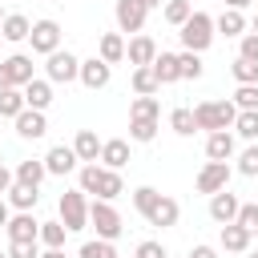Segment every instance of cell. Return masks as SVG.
I'll return each mask as SVG.
<instances>
[{
	"mask_svg": "<svg viewBox=\"0 0 258 258\" xmlns=\"http://www.w3.org/2000/svg\"><path fill=\"white\" fill-rule=\"evenodd\" d=\"M234 117H238L234 101H202V105H194V125L198 129H210V133L234 129Z\"/></svg>",
	"mask_w": 258,
	"mask_h": 258,
	"instance_id": "7a4b0ae2",
	"label": "cell"
},
{
	"mask_svg": "<svg viewBox=\"0 0 258 258\" xmlns=\"http://www.w3.org/2000/svg\"><path fill=\"white\" fill-rule=\"evenodd\" d=\"M238 198L230 194V189H218V194H210V218L214 222H222V226H230L234 218H238Z\"/></svg>",
	"mask_w": 258,
	"mask_h": 258,
	"instance_id": "5bb4252c",
	"label": "cell"
},
{
	"mask_svg": "<svg viewBox=\"0 0 258 258\" xmlns=\"http://www.w3.org/2000/svg\"><path fill=\"white\" fill-rule=\"evenodd\" d=\"M226 4H230V8H234V12H242V8H250V4H254V0H226Z\"/></svg>",
	"mask_w": 258,
	"mask_h": 258,
	"instance_id": "f907efd6",
	"label": "cell"
},
{
	"mask_svg": "<svg viewBox=\"0 0 258 258\" xmlns=\"http://www.w3.org/2000/svg\"><path fill=\"white\" fill-rule=\"evenodd\" d=\"M250 230H242L238 222H230V226H222V250H230V254H246L250 250Z\"/></svg>",
	"mask_w": 258,
	"mask_h": 258,
	"instance_id": "603a6c76",
	"label": "cell"
},
{
	"mask_svg": "<svg viewBox=\"0 0 258 258\" xmlns=\"http://www.w3.org/2000/svg\"><path fill=\"white\" fill-rule=\"evenodd\" d=\"M8 218H12V214H8V202H4V198H0V230H4V226H8Z\"/></svg>",
	"mask_w": 258,
	"mask_h": 258,
	"instance_id": "681fc988",
	"label": "cell"
},
{
	"mask_svg": "<svg viewBox=\"0 0 258 258\" xmlns=\"http://www.w3.org/2000/svg\"><path fill=\"white\" fill-rule=\"evenodd\" d=\"M16 133H20L24 141H36V137H44V133H48V121H44V113H36V109H24V113L16 117Z\"/></svg>",
	"mask_w": 258,
	"mask_h": 258,
	"instance_id": "e0dca14e",
	"label": "cell"
},
{
	"mask_svg": "<svg viewBox=\"0 0 258 258\" xmlns=\"http://www.w3.org/2000/svg\"><path fill=\"white\" fill-rule=\"evenodd\" d=\"M161 85H157V77H153V69L145 64V69H133V93L137 97H153Z\"/></svg>",
	"mask_w": 258,
	"mask_h": 258,
	"instance_id": "4dcf8cb0",
	"label": "cell"
},
{
	"mask_svg": "<svg viewBox=\"0 0 258 258\" xmlns=\"http://www.w3.org/2000/svg\"><path fill=\"white\" fill-rule=\"evenodd\" d=\"M157 198H161V194H157L153 185H137V189H133V206H137V214L149 218V210L157 206Z\"/></svg>",
	"mask_w": 258,
	"mask_h": 258,
	"instance_id": "8d00e7d4",
	"label": "cell"
},
{
	"mask_svg": "<svg viewBox=\"0 0 258 258\" xmlns=\"http://www.w3.org/2000/svg\"><path fill=\"white\" fill-rule=\"evenodd\" d=\"M0 20H4V8H0Z\"/></svg>",
	"mask_w": 258,
	"mask_h": 258,
	"instance_id": "9f6ffc18",
	"label": "cell"
},
{
	"mask_svg": "<svg viewBox=\"0 0 258 258\" xmlns=\"http://www.w3.org/2000/svg\"><path fill=\"white\" fill-rule=\"evenodd\" d=\"M230 185V161H206L198 173V194H218Z\"/></svg>",
	"mask_w": 258,
	"mask_h": 258,
	"instance_id": "ba28073f",
	"label": "cell"
},
{
	"mask_svg": "<svg viewBox=\"0 0 258 258\" xmlns=\"http://www.w3.org/2000/svg\"><path fill=\"white\" fill-rule=\"evenodd\" d=\"M40 258H64V250H44Z\"/></svg>",
	"mask_w": 258,
	"mask_h": 258,
	"instance_id": "f5cc1de1",
	"label": "cell"
},
{
	"mask_svg": "<svg viewBox=\"0 0 258 258\" xmlns=\"http://www.w3.org/2000/svg\"><path fill=\"white\" fill-rule=\"evenodd\" d=\"M169 129H173L177 137H194V133H198V125H194V109H173V113H169Z\"/></svg>",
	"mask_w": 258,
	"mask_h": 258,
	"instance_id": "1f68e13d",
	"label": "cell"
},
{
	"mask_svg": "<svg viewBox=\"0 0 258 258\" xmlns=\"http://www.w3.org/2000/svg\"><path fill=\"white\" fill-rule=\"evenodd\" d=\"M101 145H105V141H101L93 129H81L77 141H73V153H77V161L89 165V161H101Z\"/></svg>",
	"mask_w": 258,
	"mask_h": 258,
	"instance_id": "ac0fdd59",
	"label": "cell"
},
{
	"mask_svg": "<svg viewBox=\"0 0 258 258\" xmlns=\"http://www.w3.org/2000/svg\"><path fill=\"white\" fill-rule=\"evenodd\" d=\"M8 258H40V254H36V242H12Z\"/></svg>",
	"mask_w": 258,
	"mask_h": 258,
	"instance_id": "f6af8a7d",
	"label": "cell"
},
{
	"mask_svg": "<svg viewBox=\"0 0 258 258\" xmlns=\"http://www.w3.org/2000/svg\"><path fill=\"white\" fill-rule=\"evenodd\" d=\"M40 202V194L32 189V185H20V181H12V189H8V206H16V214L20 210H32Z\"/></svg>",
	"mask_w": 258,
	"mask_h": 258,
	"instance_id": "f1b7e54d",
	"label": "cell"
},
{
	"mask_svg": "<svg viewBox=\"0 0 258 258\" xmlns=\"http://www.w3.org/2000/svg\"><path fill=\"white\" fill-rule=\"evenodd\" d=\"M60 226H64L69 234H77V230L89 226V202H85L81 189H64V194H60Z\"/></svg>",
	"mask_w": 258,
	"mask_h": 258,
	"instance_id": "277c9868",
	"label": "cell"
},
{
	"mask_svg": "<svg viewBox=\"0 0 258 258\" xmlns=\"http://www.w3.org/2000/svg\"><path fill=\"white\" fill-rule=\"evenodd\" d=\"M161 117V101L157 97H137L129 105V121H157Z\"/></svg>",
	"mask_w": 258,
	"mask_h": 258,
	"instance_id": "83f0119b",
	"label": "cell"
},
{
	"mask_svg": "<svg viewBox=\"0 0 258 258\" xmlns=\"http://www.w3.org/2000/svg\"><path fill=\"white\" fill-rule=\"evenodd\" d=\"M254 36H258V16H254Z\"/></svg>",
	"mask_w": 258,
	"mask_h": 258,
	"instance_id": "db71d44e",
	"label": "cell"
},
{
	"mask_svg": "<svg viewBox=\"0 0 258 258\" xmlns=\"http://www.w3.org/2000/svg\"><path fill=\"white\" fill-rule=\"evenodd\" d=\"M28 40H32V52H56L60 48V24L56 20H32V32H28Z\"/></svg>",
	"mask_w": 258,
	"mask_h": 258,
	"instance_id": "52a82bcc",
	"label": "cell"
},
{
	"mask_svg": "<svg viewBox=\"0 0 258 258\" xmlns=\"http://www.w3.org/2000/svg\"><path fill=\"white\" fill-rule=\"evenodd\" d=\"M214 32H222V36H242V32H246V16L234 12V8H226V12L214 20Z\"/></svg>",
	"mask_w": 258,
	"mask_h": 258,
	"instance_id": "4316f807",
	"label": "cell"
},
{
	"mask_svg": "<svg viewBox=\"0 0 258 258\" xmlns=\"http://www.w3.org/2000/svg\"><path fill=\"white\" fill-rule=\"evenodd\" d=\"M177 36H181V44H185V52H206L210 44H214V16L210 12H189V20L177 28Z\"/></svg>",
	"mask_w": 258,
	"mask_h": 258,
	"instance_id": "6da1fadb",
	"label": "cell"
},
{
	"mask_svg": "<svg viewBox=\"0 0 258 258\" xmlns=\"http://www.w3.org/2000/svg\"><path fill=\"white\" fill-rule=\"evenodd\" d=\"M189 258H218V250H214V246H194Z\"/></svg>",
	"mask_w": 258,
	"mask_h": 258,
	"instance_id": "7dc6e473",
	"label": "cell"
},
{
	"mask_svg": "<svg viewBox=\"0 0 258 258\" xmlns=\"http://www.w3.org/2000/svg\"><path fill=\"white\" fill-rule=\"evenodd\" d=\"M89 226L97 230L101 242H117L121 230H125V226H121V214L113 210V202H93V206H89Z\"/></svg>",
	"mask_w": 258,
	"mask_h": 258,
	"instance_id": "3957f363",
	"label": "cell"
},
{
	"mask_svg": "<svg viewBox=\"0 0 258 258\" xmlns=\"http://www.w3.org/2000/svg\"><path fill=\"white\" fill-rule=\"evenodd\" d=\"M177 218H181V206H177L173 198H165V194H161L145 222H149V226H157V230H165V226H177Z\"/></svg>",
	"mask_w": 258,
	"mask_h": 258,
	"instance_id": "2e32d148",
	"label": "cell"
},
{
	"mask_svg": "<svg viewBox=\"0 0 258 258\" xmlns=\"http://www.w3.org/2000/svg\"><path fill=\"white\" fill-rule=\"evenodd\" d=\"M149 69H153L157 85H173V81H181V73H177V52H157Z\"/></svg>",
	"mask_w": 258,
	"mask_h": 258,
	"instance_id": "7402d4cb",
	"label": "cell"
},
{
	"mask_svg": "<svg viewBox=\"0 0 258 258\" xmlns=\"http://www.w3.org/2000/svg\"><path fill=\"white\" fill-rule=\"evenodd\" d=\"M81 161H77V153H73V145H52L48 153H44V169L48 173H56V177H64V173H73Z\"/></svg>",
	"mask_w": 258,
	"mask_h": 258,
	"instance_id": "4fadbf2b",
	"label": "cell"
},
{
	"mask_svg": "<svg viewBox=\"0 0 258 258\" xmlns=\"http://www.w3.org/2000/svg\"><path fill=\"white\" fill-rule=\"evenodd\" d=\"M125 56H129V64H133V69H145V64H153V56H157V44H153V36L137 32V36L125 44Z\"/></svg>",
	"mask_w": 258,
	"mask_h": 258,
	"instance_id": "8fae6325",
	"label": "cell"
},
{
	"mask_svg": "<svg viewBox=\"0 0 258 258\" xmlns=\"http://www.w3.org/2000/svg\"><path fill=\"white\" fill-rule=\"evenodd\" d=\"M238 40H242V44H238V56H242V60H258V36H254V32H242Z\"/></svg>",
	"mask_w": 258,
	"mask_h": 258,
	"instance_id": "ee69618b",
	"label": "cell"
},
{
	"mask_svg": "<svg viewBox=\"0 0 258 258\" xmlns=\"http://www.w3.org/2000/svg\"><path fill=\"white\" fill-rule=\"evenodd\" d=\"M246 258H258V250H250V254H246Z\"/></svg>",
	"mask_w": 258,
	"mask_h": 258,
	"instance_id": "11a10c76",
	"label": "cell"
},
{
	"mask_svg": "<svg viewBox=\"0 0 258 258\" xmlns=\"http://www.w3.org/2000/svg\"><path fill=\"white\" fill-rule=\"evenodd\" d=\"M20 93H24V109L44 113V109L52 105V85H48V81H40V77H32V81H28Z\"/></svg>",
	"mask_w": 258,
	"mask_h": 258,
	"instance_id": "9a60e30c",
	"label": "cell"
},
{
	"mask_svg": "<svg viewBox=\"0 0 258 258\" xmlns=\"http://www.w3.org/2000/svg\"><path fill=\"white\" fill-rule=\"evenodd\" d=\"M113 12H117V28H121V32H133V36L145 28V16H149L137 0H117V8H113Z\"/></svg>",
	"mask_w": 258,
	"mask_h": 258,
	"instance_id": "30bf717a",
	"label": "cell"
},
{
	"mask_svg": "<svg viewBox=\"0 0 258 258\" xmlns=\"http://www.w3.org/2000/svg\"><path fill=\"white\" fill-rule=\"evenodd\" d=\"M97 56L113 69L117 60H125V40H121V32H105L101 36V44H97Z\"/></svg>",
	"mask_w": 258,
	"mask_h": 258,
	"instance_id": "cb8c5ba5",
	"label": "cell"
},
{
	"mask_svg": "<svg viewBox=\"0 0 258 258\" xmlns=\"http://www.w3.org/2000/svg\"><path fill=\"white\" fill-rule=\"evenodd\" d=\"M238 173H246V177H258V145L242 149V157H238Z\"/></svg>",
	"mask_w": 258,
	"mask_h": 258,
	"instance_id": "7bdbcfd3",
	"label": "cell"
},
{
	"mask_svg": "<svg viewBox=\"0 0 258 258\" xmlns=\"http://www.w3.org/2000/svg\"><path fill=\"white\" fill-rule=\"evenodd\" d=\"M242 230H250V234H258V202H246V206H238V218H234Z\"/></svg>",
	"mask_w": 258,
	"mask_h": 258,
	"instance_id": "ab89813d",
	"label": "cell"
},
{
	"mask_svg": "<svg viewBox=\"0 0 258 258\" xmlns=\"http://www.w3.org/2000/svg\"><path fill=\"white\" fill-rule=\"evenodd\" d=\"M8 189H12V173L0 165V194H8Z\"/></svg>",
	"mask_w": 258,
	"mask_h": 258,
	"instance_id": "c3c4849f",
	"label": "cell"
},
{
	"mask_svg": "<svg viewBox=\"0 0 258 258\" xmlns=\"http://www.w3.org/2000/svg\"><path fill=\"white\" fill-rule=\"evenodd\" d=\"M77 258H117V246H113V242H101V238H97V242H85Z\"/></svg>",
	"mask_w": 258,
	"mask_h": 258,
	"instance_id": "f35d334b",
	"label": "cell"
},
{
	"mask_svg": "<svg viewBox=\"0 0 258 258\" xmlns=\"http://www.w3.org/2000/svg\"><path fill=\"white\" fill-rule=\"evenodd\" d=\"M125 161H129V141L113 137V141L101 145V165H105V169H121Z\"/></svg>",
	"mask_w": 258,
	"mask_h": 258,
	"instance_id": "d4e9b609",
	"label": "cell"
},
{
	"mask_svg": "<svg viewBox=\"0 0 258 258\" xmlns=\"http://www.w3.org/2000/svg\"><path fill=\"white\" fill-rule=\"evenodd\" d=\"M36 64H32V56H24V52H12L8 60H0V89H24L36 73H32Z\"/></svg>",
	"mask_w": 258,
	"mask_h": 258,
	"instance_id": "5b68a950",
	"label": "cell"
},
{
	"mask_svg": "<svg viewBox=\"0 0 258 258\" xmlns=\"http://www.w3.org/2000/svg\"><path fill=\"white\" fill-rule=\"evenodd\" d=\"M234 109H238V113H258V85H238Z\"/></svg>",
	"mask_w": 258,
	"mask_h": 258,
	"instance_id": "836d02e7",
	"label": "cell"
},
{
	"mask_svg": "<svg viewBox=\"0 0 258 258\" xmlns=\"http://www.w3.org/2000/svg\"><path fill=\"white\" fill-rule=\"evenodd\" d=\"M20 113H24V93H20V89H0V121H4V117L16 121Z\"/></svg>",
	"mask_w": 258,
	"mask_h": 258,
	"instance_id": "f546056e",
	"label": "cell"
},
{
	"mask_svg": "<svg viewBox=\"0 0 258 258\" xmlns=\"http://www.w3.org/2000/svg\"><path fill=\"white\" fill-rule=\"evenodd\" d=\"M133 258H165V246H161V242H141V246L133 250Z\"/></svg>",
	"mask_w": 258,
	"mask_h": 258,
	"instance_id": "bcb514c9",
	"label": "cell"
},
{
	"mask_svg": "<svg viewBox=\"0 0 258 258\" xmlns=\"http://www.w3.org/2000/svg\"><path fill=\"white\" fill-rule=\"evenodd\" d=\"M234 129H238L246 141H258V113H238V117H234Z\"/></svg>",
	"mask_w": 258,
	"mask_h": 258,
	"instance_id": "60d3db41",
	"label": "cell"
},
{
	"mask_svg": "<svg viewBox=\"0 0 258 258\" xmlns=\"http://www.w3.org/2000/svg\"><path fill=\"white\" fill-rule=\"evenodd\" d=\"M28 32H32V20L28 16H20V12H8L4 20H0V40H28Z\"/></svg>",
	"mask_w": 258,
	"mask_h": 258,
	"instance_id": "44dd1931",
	"label": "cell"
},
{
	"mask_svg": "<svg viewBox=\"0 0 258 258\" xmlns=\"http://www.w3.org/2000/svg\"><path fill=\"white\" fill-rule=\"evenodd\" d=\"M0 165H4V157H0Z\"/></svg>",
	"mask_w": 258,
	"mask_h": 258,
	"instance_id": "6f0895ef",
	"label": "cell"
},
{
	"mask_svg": "<svg viewBox=\"0 0 258 258\" xmlns=\"http://www.w3.org/2000/svg\"><path fill=\"white\" fill-rule=\"evenodd\" d=\"M109 77H113V69H109L101 56L81 60V77H77V81H81L85 89H105V85H109Z\"/></svg>",
	"mask_w": 258,
	"mask_h": 258,
	"instance_id": "7c38bea8",
	"label": "cell"
},
{
	"mask_svg": "<svg viewBox=\"0 0 258 258\" xmlns=\"http://www.w3.org/2000/svg\"><path fill=\"white\" fill-rule=\"evenodd\" d=\"M189 12H194V8H189V0H169V4L161 8V16H165L173 28H181V24L189 20Z\"/></svg>",
	"mask_w": 258,
	"mask_h": 258,
	"instance_id": "e575fe53",
	"label": "cell"
},
{
	"mask_svg": "<svg viewBox=\"0 0 258 258\" xmlns=\"http://www.w3.org/2000/svg\"><path fill=\"white\" fill-rule=\"evenodd\" d=\"M44 177H48L44 161H32V157H28V161H20V165H16V173H12V181H20V185H32V189H36Z\"/></svg>",
	"mask_w": 258,
	"mask_h": 258,
	"instance_id": "484cf974",
	"label": "cell"
},
{
	"mask_svg": "<svg viewBox=\"0 0 258 258\" xmlns=\"http://www.w3.org/2000/svg\"><path fill=\"white\" fill-rule=\"evenodd\" d=\"M93 194H97V202H117V198L125 194V181H121V173L101 165V177H97V189H93Z\"/></svg>",
	"mask_w": 258,
	"mask_h": 258,
	"instance_id": "ffe728a7",
	"label": "cell"
},
{
	"mask_svg": "<svg viewBox=\"0 0 258 258\" xmlns=\"http://www.w3.org/2000/svg\"><path fill=\"white\" fill-rule=\"evenodd\" d=\"M4 230H8V238H12V242H36V238H40V222L32 218V210H20V214H12Z\"/></svg>",
	"mask_w": 258,
	"mask_h": 258,
	"instance_id": "9c48e42d",
	"label": "cell"
},
{
	"mask_svg": "<svg viewBox=\"0 0 258 258\" xmlns=\"http://www.w3.org/2000/svg\"><path fill=\"white\" fill-rule=\"evenodd\" d=\"M64 234H69V230H64L60 222H40V238H36V242H44L48 250H64Z\"/></svg>",
	"mask_w": 258,
	"mask_h": 258,
	"instance_id": "d6a6232c",
	"label": "cell"
},
{
	"mask_svg": "<svg viewBox=\"0 0 258 258\" xmlns=\"http://www.w3.org/2000/svg\"><path fill=\"white\" fill-rule=\"evenodd\" d=\"M230 73H234L238 85H258V60H242V56H238V60L230 64Z\"/></svg>",
	"mask_w": 258,
	"mask_h": 258,
	"instance_id": "74e56055",
	"label": "cell"
},
{
	"mask_svg": "<svg viewBox=\"0 0 258 258\" xmlns=\"http://www.w3.org/2000/svg\"><path fill=\"white\" fill-rule=\"evenodd\" d=\"M206 157H210V161H230V157H234V133H230V129L210 133V137H206Z\"/></svg>",
	"mask_w": 258,
	"mask_h": 258,
	"instance_id": "d6986e66",
	"label": "cell"
},
{
	"mask_svg": "<svg viewBox=\"0 0 258 258\" xmlns=\"http://www.w3.org/2000/svg\"><path fill=\"white\" fill-rule=\"evenodd\" d=\"M0 258H8V254H0Z\"/></svg>",
	"mask_w": 258,
	"mask_h": 258,
	"instance_id": "680465c9",
	"label": "cell"
},
{
	"mask_svg": "<svg viewBox=\"0 0 258 258\" xmlns=\"http://www.w3.org/2000/svg\"><path fill=\"white\" fill-rule=\"evenodd\" d=\"M137 4H141L145 12H153V8H161V0H137Z\"/></svg>",
	"mask_w": 258,
	"mask_h": 258,
	"instance_id": "816d5d0a",
	"label": "cell"
},
{
	"mask_svg": "<svg viewBox=\"0 0 258 258\" xmlns=\"http://www.w3.org/2000/svg\"><path fill=\"white\" fill-rule=\"evenodd\" d=\"M129 137L133 141H153L157 137V121H129Z\"/></svg>",
	"mask_w": 258,
	"mask_h": 258,
	"instance_id": "b9f144b4",
	"label": "cell"
},
{
	"mask_svg": "<svg viewBox=\"0 0 258 258\" xmlns=\"http://www.w3.org/2000/svg\"><path fill=\"white\" fill-rule=\"evenodd\" d=\"M44 73H48V85H69V81L81 77V60H77L69 48H56V52H48Z\"/></svg>",
	"mask_w": 258,
	"mask_h": 258,
	"instance_id": "8992f818",
	"label": "cell"
},
{
	"mask_svg": "<svg viewBox=\"0 0 258 258\" xmlns=\"http://www.w3.org/2000/svg\"><path fill=\"white\" fill-rule=\"evenodd\" d=\"M177 73H181V81H198L202 77V56L198 52H177Z\"/></svg>",
	"mask_w": 258,
	"mask_h": 258,
	"instance_id": "d590c367",
	"label": "cell"
}]
</instances>
